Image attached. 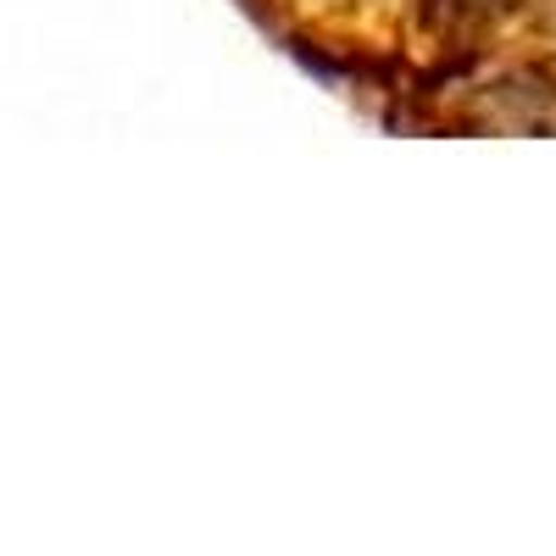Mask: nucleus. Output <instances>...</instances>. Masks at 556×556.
I'll use <instances>...</instances> for the list:
<instances>
[{
    "label": "nucleus",
    "instance_id": "f257e3e1",
    "mask_svg": "<svg viewBox=\"0 0 556 556\" xmlns=\"http://www.w3.org/2000/svg\"><path fill=\"white\" fill-rule=\"evenodd\" d=\"M513 0H424V23L434 34H473L484 23H495Z\"/></svg>",
    "mask_w": 556,
    "mask_h": 556
}]
</instances>
